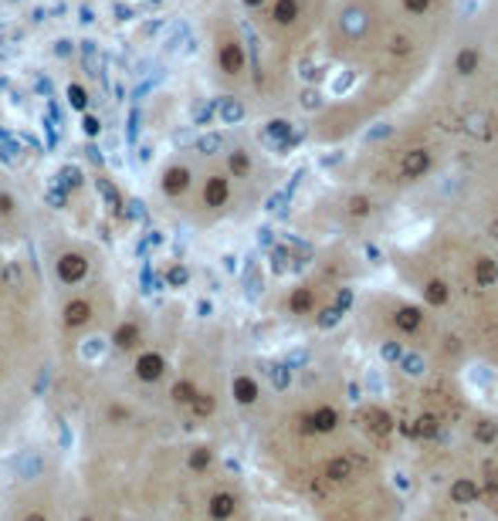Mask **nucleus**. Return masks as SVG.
Instances as JSON below:
<instances>
[{
  "label": "nucleus",
  "mask_w": 498,
  "mask_h": 521,
  "mask_svg": "<svg viewBox=\"0 0 498 521\" xmlns=\"http://www.w3.org/2000/svg\"><path fill=\"white\" fill-rule=\"evenodd\" d=\"M68 102H72V109L88 112V92H85L82 85H68Z\"/></svg>",
  "instance_id": "nucleus-19"
},
{
  "label": "nucleus",
  "mask_w": 498,
  "mask_h": 521,
  "mask_svg": "<svg viewBox=\"0 0 498 521\" xmlns=\"http://www.w3.org/2000/svg\"><path fill=\"white\" fill-rule=\"evenodd\" d=\"M427 301H430V305H444V301H448V288H444L441 281H430V284H427Z\"/></svg>",
  "instance_id": "nucleus-23"
},
{
  "label": "nucleus",
  "mask_w": 498,
  "mask_h": 521,
  "mask_svg": "<svg viewBox=\"0 0 498 521\" xmlns=\"http://www.w3.org/2000/svg\"><path fill=\"white\" fill-rule=\"evenodd\" d=\"M400 356H404V349H400V345H393V342H386V345H383V359L386 362H397Z\"/></svg>",
  "instance_id": "nucleus-29"
},
{
  "label": "nucleus",
  "mask_w": 498,
  "mask_h": 521,
  "mask_svg": "<svg viewBox=\"0 0 498 521\" xmlns=\"http://www.w3.org/2000/svg\"><path fill=\"white\" fill-rule=\"evenodd\" d=\"M363 28H366V14H363V10L353 7V10L342 14V31H346V34H363Z\"/></svg>",
  "instance_id": "nucleus-13"
},
{
  "label": "nucleus",
  "mask_w": 498,
  "mask_h": 521,
  "mask_svg": "<svg viewBox=\"0 0 498 521\" xmlns=\"http://www.w3.org/2000/svg\"><path fill=\"white\" fill-rule=\"evenodd\" d=\"M400 359H404V372H407V376H420V372H424V362H420V356H414V352H411V356H400Z\"/></svg>",
  "instance_id": "nucleus-27"
},
{
  "label": "nucleus",
  "mask_w": 498,
  "mask_h": 521,
  "mask_svg": "<svg viewBox=\"0 0 498 521\" xmlns=\"http://www.w3.org/2000/svg\"><path fill=\"white\" fill-rule=\"evenodd\" d=\"M227 169H231L234 180H245V176L251 173V156L245 153V149H234V153L227 156Z\"/></svg>",
  "instance_id": "nucleus-9"
},
{
  "label": "nucleus",
  "mask_w": 498,
  "mask_h": 521,
  "mask_svg": "<svg viewBox=\"0 0 498 521\" xmlns=\"http://www.w3.org/2000/svg\"><path fill=\"white\" fill-rule=\"evenodd\" d=\"M234 508H238V501H234V494H214L210 498V518L214 521H227L231 515H234Z\"/></svg>",
  "instance_id": "nucleus-5"
},
{
  "label": "nucleus",
  "mask_w": 498,
  "mask_h": 521,
  "mask_svg": "<svg viewBox=\"0 0 498 521\" xmlns=\"http://www.w3.org/2000/svg\"><path fill=\"white\" fill-rule=\"evenodd\" d=\"M417 434H420V437H434V434H437V420H434L430 413L420 416V420H417Z\"/></svg>",
  "instance_id": "nucleus-25"
},
{
  "label": "nucleus",
  "mask_w": 498,
  "mask_h": 521,
  "mask_svg": "<svg viewBox=\"0 0 498 521\" xmlns=\"http://www.w3.org/2000/svg\"><path fill=\"white\" fill-rule=\"evenodd\" d=\"M82 132L88 139H95V136L102 132V122L95 119V116H88V112H82Z\"/></svg>",
  "instance_id": "nucleus-26"
},
{
  "label": "nucleus",
  "mask_w": 498,
  "mask_h": 521,
  "mask_svg": "<svg viewBox=\"0 0 498 521\" xmlns=\"http://www.w3.org/2000/svg\"><path fill=\"white\" fill-rule=\"evenodd\" d=\"M475 278H478V284H492V281L498 278V268L492 257H478V264H475Z\"/></svg>",
  "instance_id": "nucleus-15"
},
{
  "label": "nucleus",
  "mask_w": 498,
  "mask_h": 521,
  "mask_svg": "<svg viewBox=\"0 0 498 521\" xmlns=\"http://www.w3.org/2000/svg\"><path fill=\"white\" fill-rule=\"evenodd\" d=\"M58 183H61V187H79V183H82V169H79V166H61Z\"/></svg>",
  "instance_id": "nucleus-21"
},
{
  "label": "nucleus",
  "mask_w": 498,
  "mask_h": 521,
  "mask_svg": "<svg viewBox=\"0 0 498 521\" xmlns=\"http://www.w3.org/2000/svg\"><path fill=\"white\" fill-rule=\"evenodd\" d=\"M475 68H478V51H471V47L461 51V54H457V72H461V75H471Z\"/></svg>",
  "instance_id": "nucleus-20"
},
{
  "label": "nucleus",
  "mask_w": 498,
  "mask_h": 521,
  "mask_svg": "<svg viewBox=\"0 0 498 521\" xmlns=\"http://www.w3.org/2000/svg\"><path fill=\"white\" fill-rule=\"evenodd\" d=\"M309 301H312V295H309V291H298V295L291 298V308H295V312H305Z\"/></svg>",
  "instance_id": "nucleus-28"
},
{
  "label": "nucleus",
  "mask_w": 498,
  "mask_h": 521,
  "mask_svg": "<svg viewBox=\"0 0 498 521\" xmlns=\"http://www.w3.org/2000/svg\"><path fill=\"white\" fill-rule=\"evenodd\" d=\"M373 427L376 430H380V434H386V430H390V416H386V413H373Z\"/></svg>",
  "instance_id": "nucleus-31"
},
{
  "label": "nucleus",
  "mask_w": 498,
  "mask_h": 521,
  "mask_svg": "<svg viewBox=\"0 0 498 521\" xmlns=\"http://www.w3.org/2000/svg\"><path fill=\"white\" fill-rule=\"evenodd\" d=\"M366 210H370V203L363 200V197H356V200H353V217H363Z\"/></svg>",
  "instance_id": "nucleus-32"
},
{
  "label": "nucleus",
  "mask_w": 498,
  "mask_h": 521,
  "mask_svg": "<svg viewBox=\"0 0 498 521\" xmlns=\"http://www.w3.org/2000/svg\"><path fill=\"white\" fill-rule=\"evenodd\" d=\"M302 102H305L309 109H312V105H319V92H305V95H302Z\"/></svg>",
  "instance_id": "nucleus-35"
},
{
  "label": "nucleus",
  "mask_w": 498,
  "mask_h": 521,
  "mask_svg": "<svg viewBox=\"0 0 498 521\" xmlns=\"http://www.w3.org/2000/svg\"><path fill=\"white\" fill-rule=\"evenodd\" d=\"M241 65H245V51H241V44H238V41H227V47H224V54H220V68H224L227 75H238V72H241Z\"/></svg>",
  "instance_id": "nucleus-6"
},
{
  "label": "nucleus",
  "mask_w": 498,
  "mask_h": 521,
  "mask_svg": "<svg viewBox=\"0 0 498 521\" xmlns=\"http://www.w3.org/2000/svg\"><path fill=\"white\" fill-rule=\"evenodd\" d=\"M54 51H58V54H68V51H72V41H58V47H54Z\"/></svg>",
  "instance_id": "nucleus-38"
},
{
  "label": "nucleus",
  "mask_w": 498,
  "mask_h": 521,
  "mask_svg": "<svg viewBox=\"0 0 498 521\" xmlns=\"http://www.w3.org/2000/svg\"><path fill=\"white\" fill-rule=\"evenodd\" d=\"M427 166H430V156H427L424 149H411V153L404 156V162H400V173H404V176H420Z\"/></svg>",
  "instance_id": "nucleus-8"
},
{
  "label": "nucleus",
  "mask_w": 498,
  "mask_h": 521,
  "mask_svg": "<svg viewBox=\"0 0 498 521\" xmlns=\"http://www.w3.org/2000/svg\"><path fill=\"white\" fill-rule=\"evenodd\" d=\"M200 197H204V206H210V210L224 206L227 197H231V180L224 173H210L207 180H204V193Z\"/></svg>",
  "instance_id": "nucleus-4"
},
{
  "label": "nucleus",
  "mask_w": 498,
  "mask_h": 521,
  "mask_svg": "<svg viewBox=\"0 0 498 521\" xmlns=\"http://www.w3.org/2000/svg\"><path fill=\"white\" fill-rule=\"evenodd\" d=\"M245 3H248V7H261L264 0H245Z\"/></svg>",
  "instance_id": "nucleus-42"
},
{
  "label": "nucleus",
  "mask_w": 498,
  "mask_h": 521,
  "mask_svg": "<svg viewBox=\"0 0 498 521\" xmlns=\"http://www.w3.org/2000/svg\"><path fill=\"white\" fill-rule=\"evenodd\" d=\"M95 21V10L92 7H82V24H92Z\"/></svg>",
  "instance_id": "nucleus-37"
},
{
  "label": "nucleus",
  "mask_w": 498,
  "mask_h": 521,
  "mask_svg": "<svg viewBox=\"0 0 498 521\" xmlns=\"http://www.w3.org/2000/svg\"><path fill=\"white\" fill-rule=\"evenodd\" d=\"M339 315H342L339 308H326V312H322V319H319V325H326V328H329V325H335V321H339Z\"/></svg>",
  "instance_id": "nucleus-30"
},
{
  "label": "nucleus",
  "mask_w": 498,
  "mask_h": 521,
  "mask_svg": "<svg viewBox=\"0 0 498 521\" xmlns=\"http://www.w3.org/2000/svg\"><path fill=\"white\" fill-rule=\"evenodd\" d=\"M224 149V136L220 132H204L200 139H197V153L200 156H214V153H220Z\"/></svg>",
  "instance_id": "nucleus-12"
},
{
  "label": "nucleus",
  "mask_w": 498,
  "mask_h": 521,
  "mask_svg": "<svg viewBox=\"0 0 498 521\" xmlns=\"http://www.w3.org/2000/svg\"><path fill=\"white\" fill-rule=\"evenodd\" d=\"M319 434H329V430H335V423H339V416H335V410H329V406H322V410H315L312 413V420H309Z\"/></svg>",
  "instance_id": "nucleus-10"
},
{
  "label": "nucleus",
  "mask_w": 498,
  "mask_h": 521,
  "mask_svg": "<svg viewBox=\"0 0 498 521\" xmlns=\"http://www.w3.org/2000/svg\"><path fill=\"white\" fill-rule=\"evenodd\" d=\"M214 109H217V116H220L224 125H238V122L245 119V105H241L238 98H220Z\"/></svg>",
  "instance_id": "nucleus-7"
},
{
  "label": "nucleus",
  "mask_w": 498,
  "mask_h": 521,
  "mask_svg": "<svg viewBox=\"0 0 498 521\" xmlns=\"http://www.w3.org/2000/svg\"><path fill=\"white\" fill-rule=\"evenodd\" d=\"M98 295H102V284L72 288L68 298H65V305L58 308V325H61V332H68V335H92L98 325H105V319L116 312V301L102 305Z\"/></svg>",
  "instance_id": "nucleus-1"
},
{
  "label": "nucleus",
  "mask_w": 498,
  "mask_h": 521,
  "mask_svg": "<svg viewBox=\"0 0 498 521\" xmlns=\"http://www.w3.org/2000/svg\"><path fill=\"white\" fill-rule=\"evenodd\" d=\"M295 14H298V3H295V0H278V7H275V17H278L282 24L295 21Z\"/></svg>",
  "instance_id": "nucleus-22"
},
{
  "label": "nucleus",
  "mask_w": 498,
  "mask_h": 521,
  "mask_svg": "<svg viewBox=\"0 0 498 521\" xmlns=\"http://www.w3.org/2000/svg\"><path fill=\"white\" fill-rule=\"evenodd\" d=\"M393 51H407V38H397V41H393Z\"/></svg>",
  "instance_id": "nucleus-39"
},
{
  "label": "nucleus",
  "mask_w": 498,
  "mask_h": 521,
  "mask_svg": "<svg viewBox=\"0 0 498 521\" xmlns=\"http://www.w3.org/2000/svg\"><path fill=\"white\" fill-rule=\"evenodd\" d=\"M488 231H492V237H498V220H492V227H488Z\"/></svg>",
  "instance_id": "nucleus-41"
},
{
  "label": "nucleus",
  "mask_w": 498,
  "mask_h": 521,
  "mask_svg": "<svg viewBox=\"0 0 498 521\" xmlns=\"http://www.w3.org/2000/svg\"><path fill=\"white\" fill-rule=\"evenodd\" d=\"M289 132H291V122H285V119H275V122H268V129H264V136L268 139H275L278 146L289 139Z\"/></svg>",
  "instance_id": "nucleus-16"
},
{
  "label": "nucleus",
  "mask_w": 498,
  "mask_h": 521,
  "mask_svg": "<svg viewBox=\"0 0 498 521\" xmlns=\"http://www.w3.org/2000/svg\"><path fill=\"white\" fill-rule=\"evenodd\" d=\"M404 3H407V10H427L430 0H404Z\"/></svg>",
  "instance_id": "nucleus-34"
},
{
  "label": "nucleus",
  "mask_w": 498,
  "mask_h": 521,
  "mask_svg": "<svg viewBox=\"0 0 498 521\" xmlns=\"http://www.w3.org/2000/svg\"><path fill=\"white\" fill-rule=\"evenodd\" d=\"M116 14H119V21H132V17H136V10H132V7H125V3L116 7Z\"/></svg>",
  "instance_id": "nucleus-33"
},
{
  "label": "nucleus",
  "mask_w": 498,
  "mask_h": 521,
  "mask_svg": "<svg viewBox=\"0 0 498 521\" xmlns=\"http://www.w3.org/2000/svg\"><path fill=\"white\" fill-rule=\"evenodd\" d=\"M349 301H353V295H349V291H339V301H335V305H339V312H342V308H349Z\"/></svg>",
  "instance_id": "nucleus-36"
},
{
  "label": "nucleus",
  "mask_w": 498,
  "mask_h": 521,
  "mask_svg": "<svg viewBox=\"0 0 498 521\" xmlns=\"http://www.w3.org/2000/svg\"><path fill=\"white\" fill-rule=\"evenodd\" d=\"M234 396L241 403H254L258 400V386H254V379H248V376H238L234 379Z\"/></svg>",
  "instance_id": "nucleus-14"
},
{
  "label": "nucleus",
  "mask_w": 498,
  "mask_h": 521,
  "mask_svg": "<svg viewBox=\"0 0 498 521\" xmlns=\"http://www.w3.org/2000/svg\"><path fill=\"white\" fill-rule=\"evenodd\" d=\"M349 460H342V457H335V460H329V467H326V478L329 481H342V478H349Z\"/></svg>",
  "instance_id": "nucleus-18"
},
{
  "label": "nucleus",
  "mask_w": 498,
  "mask_h": 521,
  "mask_svg": "<svg viewBox=\"0 0 498 521\" xmlns=\"http://www.w3.org/2000/svg\"><path fill=\"white\" fill-rule=\"evenodd\" d=\"M475 437H478L481 443H492L498 437V427L492 423V420H481V423L475 427Z\"/></svg>",
  "instance_id": "nucleus-24"
},
{
  "label": "nucleus",
  "mask_w": 498,
  "mask_h": 521,
  "mask_svg": "<svg viewBox=\"0 0 498 521\" xmlns=\"http://www.w3.org/2000/svg\"><path fill=\"white\" fill-rule=\"evenodd\" d=\"M397 325H400L404 332H417V328H420V312H417V308H400V312H397Z\"/></svg>",
  "instance_id": "nucleus-17"
},
{
  "label": "nucleus",
  "mask_w": 498,
  "mask_h": 521,
  "mask_svg": "<svg viewBox=\"0 0 498 521\" xmlns=\"http://www.w3.org/2000/svg\"><path fill=\"white\" fill-rule=\"evenodd\" d=\"M190 183H194V169L180 160L169 162L163 173H160V190H163V197H169V200H180V197L190 190Z\"/></svg>",
  "instance_id": "nucleus-3"
},
{
  "label": "nucleus",
  "mask_w": 498,
  "mask_h": 521,
  "mask_svg": "<svg viewBox=\"0 0 498 521\" xmlns=\"http://www.w3.org/2000/svg\"><path fill=\"white\" fill-rule=\"evenodd\" d=\"M488 487H492V491H498V474H495V471L488 474Z\"/></svg>",
  "instance_id": "nucleus-40"
},
{
  "label": "nucleus",
  "mask_w": 498,
  "mask_h": 521,
  "mask_svg": "<svg viewBox=\"0 0 498 521\" xmlns=\"http://www.w3.org/2000/svg\"><path fill=\"white\" fill-rule=\"evenodd\" d=\"M451 498H455L457 504H471V501H478V484L475 481H455L451 484Z\"/></svg>",
  "instance_id": "nucleus-11"
},
{
  "label": "nucleus",
  "mask_w": 498,
  "mask_h": 521,
  "mask_svg": "<svg viewBox=\"0 0 498 521\" xmlns=\"http://www.w3.org/2000/svg\"><path fill=\"white\" fill-rule=\"evenodd\" d=\"M92 268H95V261H92V251H88L85 244H68V247H61V251L51 257L54 281H58L65 291L82 288L85 281L92 278Z\"/></svg>",
  "instance_id": "nucleus-2"
}]
</instances>
